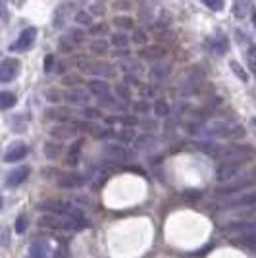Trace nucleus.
Masks as SVG:
<instances>
[{
    "label": "nucleus",
    "mask_w": 256,
    "mask_h": 258,
    "mask_svg": "<svg viewBox=\"0 0 256 258\" xmlns=\"http://www.w3.org/2000/svg\"><path fill=\"white\" fill-rule=\"evenodd\" d=\"M39 226L48 227V229H81L83 227L74 218L60 214H43L39 218Z\"/></svg>",
    "instance_id": "f257e3e1"
},
{
    "label": "nucleus",
    "mask_w": 256,
    "mask_h": 258,
    "mask_svg": "<svg viewBox=\"0 0 256 258\" xmlns=\"http://www.w3.org/2000/svg\"><path fill=\"white\" fill-rule=\"evenodd\" d=\"M254 231H256V222H252V220H241V222H233V224L224 227L225 235L233 237L235 241L241 239V237L248 235V233H254Z\"/></svg>",
    "instance_id": "f03ea898"
},
{
    "label": "nucleus",
    "mask_w": 256,
    "mask_h": 258,
    "mask_svg": "<svg viewBox=\"0 0 256 258\" xmlns=\"http://www.w3.org/2000/svg\"><path fill=\"white\" fill-rule=\"evenodd\" d=\"M224 206H227V208H252V206H256V191L229 195L224 201Z\"/></svg>",
    "instance_id": "7ed1b4c3"
},
{
    "label": "nucleus",
    "mask_w": 256,
    "mask_h": 258,
    "mask_svg": "<svg viewBox=\"0 0 256 258\" xmlns=\"http://www.w3.org/2000/svg\"><path fill=\"white\" fill-rule=\"evenodd\" d=\"M239 172H241V164H237V162H222V164L218 166L216 177H218V181L229 183L237 177Z\"/></svg>",
    "instance_id": "20e7f679"
},
{
    "label": "nucleus",
    "mask_w": 256,
    "mask_h": 258,
    "mask_svg": "<svg viewBox=\"0 0 256 258\" xmlns=\"http://www.w3.org/2000/svg\"><path fill=\"white\" fill-rule=\"evenodd\" d=\"M248 156H250V151L246 147H239V145L227 147V149H224V151L220 152V158L224 162H237V164H241Z\"/></svg>",
    "instance_id": "39448f33"
},
{
    "label": "nucleus",
    "mask_w": 256,
    "mask_h": 258,
    "mask_svg": "<svg viewBox=\"0 0 256 258\" xmlns=\"http://www.w3.org/2000/svg\"><path fill=\"white\" fill-rule=\"evenodd\" d=\"M18 72H20V62L16 58L4 60L2 66H0V81L2 83H10L18 77Z\"/></svg>",
    "instance_id": "423d86ee"
},
{
    "label": "nucleus",
    "mask_w": 256,
    "mask_h": 258,
    "mask_svg": "<svg viewBox=\"0 0 256 258\" xmlns=\"http://www.w3.org/2000/svg\"><path fill=\"white\" fill-rule=\"evenodd\" d=\"M252 183H254L252 177H241V179H235V181L225 183L224 187H220L216 193L218 195H237V193H241L243 189H246V187H250Z\"/></svg>",
    "instance_id": "0eeeda50"
},
{
    "label": "nucleus",
    "mask_w": 256,
    "mask_h": 258,
    "mask_svg": "<svg viewBox=\"0 0 256 258\" xmlns=\"http://www.w3.org/2000/svg\"><path fill=\"white\" fill-rule=\"evenodd\" d=\"M83 185H85V177L79 175V173H64L58 179L60 189H77V187H83Z\"/></svg>",
    "instance_id": "6e6552de"
},
{
    "label": "nucleus",
    "mask_w": 256,
    "mask_h": 258,
    "mask_svg": "<svg viewBox=\"0 0 256 258\" xmlns=\"http://www.w3.org/2000/svg\"><path fill=\"white\" fill-rule=\"evenodd\" d=\"M27 152H29V149H27V145H25V143H14V145H10V149L6 151V154H4V160L6 162H20L27 156Z\"/></svg>",
    "instance_id": "1a4fd4ad"
},
{
    "label": "nucleus",
    "mask_w": 256,
    "mask_h": 258,
    "mask_svg": "<svg viewBox=\"0 0 256 258\" xmlns=\"http://www.w3.org/2000/svg\"><path fill=\"white\" fill-rule=\"evenodd\" d=\"M104 154L114 162H123L131 158V152L123 145H108L106 149H104Z\"/></svg>",
    "instance_id": "9d476101"
},
{
    "label": "nucleus",
    "mask_w": 256,
    "mask_h": 258,
    "mask_svg": "<svg viewBox=\"0 0 256 258\" xmlns=\"http://www.w3.org/2000/svg\"><path fill=\"white\" fill-rule=\"evenodd\" d=\"M35 37H37V29H35V27L23 29V31L20 33V37H18V43L14 44V48H18V50H27V48H31V44L35 43Z\"/></svg>",
    "instance_id": "9b49d317"
},
{
    "label": "nucleus",
    "mask_w": 256,
    "mask_h": 258,
    "mask_svg": "<svg viewBox=\"0 0 256 258\" xmlns=\"http://www.w3.org/2000/svg\"><path fill=\"white\" fill-rule=\"evenodd\" d=\"M48 243L44 239H37L29 247V252H27V258H48Z\"/></svg>",
    "instance_id": "f8f14e48"
},
{
    "label": "nucleus",
    "mask_w": 256,
    "mask_h": 258,
    "mask_svg": "<svg viewBox=\"0 0 256 258\" xmlns=\"http://www.w3.org/2000/svg\"><path fill=\"white\" fill-rule=\"evenodd\" d=\"M87 89L93 93V95H96V97L104 98L110 95V85H108L106 81H102V79H91L89 83H87Z\"/></svg>",
    "instance_id": "ddd939ff"
},
{
    "label": "nucleus",
    "mask_w": 256,
    "mask_h": 258,
    "mask_svg": "<svg viewBox=\"0 0 256 258\" xmlns=\"http://www.w3.org/2000/svg\"><path fill=\"white\" fill-rule=\"evenodd\" d=\"M27 175H29V168H27V166H22V168H16L14 172H10V175H8V179H6V183H8L10 187H18L20 183H23L25 179H27Z\"/></svg>",
    "instance_id": "4468645a"
},
{
    "label": "nucleus",
    "mask_w": 256,
    "mask_h": 258,
    "mask_svg": "<svg viewBox=\"0 0 256 258\" xmlns=\"http://www.w3.org/2000/svg\"><path fill=\"white\" fill-rule=\"evenodd\" d=\"M64 98L70 104H87L89 102V95H87L85 89H72L66 93Z\"/></svg>",
    "instance_id": "2eb2a0df"
},
{
    "label": "nucleus",
    "mask_w": 256,
    "mask_h": 258,
    "mask_svg": "<svg viewBox=\"0 0 256 258\" xmlns=\"http://www.w3.org/2000/svg\"><path fill=\"white\" fill-rule=\"evenodd\" d=\"M75 125H58V127L50 129V135L56 139H72L75 135Z\"/></svg>",
    "instance_id": "dca6fc26"
},
{
    "label": "nucleus",
    "mask_w": 256,
    "mask_h": 258,
    "mask_svg": "<svg viewBox=\"0 0 256 258\" xmlns=\"http://www.w3.org/2000/svg\"><path fill=\"white\" fill-rule=\"evenodd\" d=\"M16 102H18V98L14 93H10V91L0 93V110H10L12 106H16Z\"/></svg>",
    "instance_id": "f3484780"
},
{
    "label": "nucleus",
    "mask_w": 256,
    "mask_h": 258,
    "mask_svg": "<svg viewBox=\"0 0 256 258\" xmlns=\"http://www.w3.org/2000/svg\"><path fill=\"white\" fill-rule=\"evenodd\" d=\"M206 44H210V48H212L216 54H224L225 50H227V39H222V37L210 39V41H206Z\"/></svg>",
    "instance_id": "a211bd4d"
},
{
    "label": "nucleus",
    "mask_w": 256,
    "mask_h": 258,
    "mask_svg": "<svg viewBox=\"0 0 256 258\" xmlns=\"http://www.w3.org/2000/svg\"><path fill=\"white\" fill-rule=\"evenodd\" d=\"M60 152H62V147H60L58 143H46V145H44V154H46V158H50V160L58 158Z\"/></svg>",
    "instance_id": "6ab92c4d"
},
{
    "label": "nucleus",
    "mask_w": 256,
    "mask_h": 258,
    "mask_svg": "<svg viewBox=\"0 0 256 258\" xmlns=\"http://www.w3.org/2000/svg\"><path fill=\"white\" fill-rule=\"evenodd\" d=\"M248 0H235V6H233V14L237 18H245L246 12H248Z\"/></svg>",
    "instance_id": "aec40b11"
},
{
    "label": "nucleus",
    "mask_w": 256,
    "mask_h": 258,
    "mask_svg": "<svg viewBox=\"0 0 256 258\" xmlns=\"http://www.w3.org/2000/svg\"><path fill=\"white\" fill-rule=\"evenodd\" d=\"M239 245H243L245 248H250V250H256V231L254 233H248V235L237 239Z\"/></svg>",
    "instance_id": "412c9836"
},
{
    "label": "nucleus",
    "mask_w": 256,
    "mask_h": 258,
    "mask_svg": "<svg viewBox=\"0 0 256 258\" xmlns=\"http://www.w3.org/2000/svg\"><path fill=\"white\" fill-rule=\"evenodd\" d=\"M154 114H156L158 118H166V116L170 114V106H168V102H164V100H156V102H154Z\"/></svg>",
    "instance_id": "4be33fe9"
},
{
    "label": "nucleus",
    "mask_w": 256,
    "mask_h": 258,
    "mask_svg": "<svg viewBox=\"0 0 256 258\" xmlns=\"http://www.w3.org/2000/svg\"><path fill=\"white\" fill-rule=\"evenodd\" d=\"M110 43L114 44L116 48H125V46L129 44V39L125 37V35H121V33H116V35H112Z\"/></svg>",
    "instance_id": "5701e85b"
},
{
    "label": "nucleus",
    "mask_w": 256,
    "mask_h": 258,
    "mask_svg": "<svg viewBox=\"0 0 256 258\" xmlns=\"http://www.w3.org/2000/svg\"><path fill=\"white\" fill-rule=\"evenodd\" d=\"M116 137L119 141H123V143H129V141H133L137 135H135V129L133 127H125V129H121L119 133H116Z\"/></svg>",
    "instance_id": "b1692460"
},
{
    "label": "nucleus",
    "mask_w": 256,
    "mask_h": 258,
    "mask_svg": "<svg viewBox=\"0 0 256 258\" xmlns=\"http://www.w3.org/2000/svg\"><path fill=\"white\" fill-rule=\"evenodd\" d=\"M91 50L95 54H104L108 50V43L102 41V39H98V41H95V43L91 44Z\"/></svg>",
    "instance_id": "393cba45"
},
{
    "label": "nucleus",
    "mask_w": 256,
    "mask_h": 258,
    "mask_svg": "<svg viewBox=\"0 0 256 258\" xmlns=\"http://www.w3.org/2000/svg\"><path fill=\"white\" fill-rule=\"evenodd\" d=\"M204 6H208L212 12H220L224 8V0H203Z\"/></svg>",
    "instance_id": "a878e982"
},
{
    "label": "nucleus",
    "mask_w": 256,
    "mask_h": 258,
    "mask_svg": "<svg viewBox=\"0 0 256 258\" xmlns=\"http://www.w3.org/2000/svg\"><path fill=\"white\" fill-rule=\"evenodd\" d=\"M229 66H231V70L235 72V76L239 77L241 81H248V76H246V72L243 70V68H241V66L237 64V62H231Z\"/></svg>",
    "instance_id": "bb28decb"
},
{
    "label": "nucleus",
    "mask_w": 256,
    "mask_h": 258,
    "mask_svg": "<svg viewBox=\"0 0 256 258\" xmlns=\"http://www.w3.org/2000/svg\"><path fill=\"white\" fill-rule=\"evenodd\" d=\"M79 145H81V143H75L74 149L70 151V156H68V164H70V166H75V164H77V158H79Z\"/></svg>",
    "instance_id": "cd10ccee"
},
{
    "label": "nucleus",
    "mask_w": 256,
    "mask_h": 258,
    "mask_svg": "<svg viewBox=\"0 0 256 258\" xmlns=\"http://www.w3.org/2000/svg\"><path fill=\"white\" fill-rule=\"evenodd\" d=\"M147 41H149V37H147V33L143 31V29H135V31H133V43L145 44Z\"/></svg>",
    "instance_id": "c85d7f7f"
},
{
    "label": "nucleus",
    "mask_w": 256,
    "mask_h": 258,
    "mask_svg": "<svg viewBox=\"0 0 256 258\" xmlns=\"http://www.w3.org/2000/svg\"><path fill=\"white\" fill-rule=\"evenodd\" d=\"M46 114H48V118H58V119L68 118V110H64V108H58V110H48Z\"/></svg>",
    "instance_id": "c756f323"
},
{
    "label": "nucleus",
    "mask_w": 256,
    "mask_h": 258,
    "mask_svg": "<svg viewBox=\"0 0 256 258\" xmlns=\"http://www.w3.org/2000/svg\"><path fill=\"white\" fill-rule=\"evenodd\" d=\"M133 110H135L137 114H149L150 104L149 102H145V100H141V102H135V104H133Z\"/></svg>",
    "instance_id": "7c9ffc66"
},
{
    "label": "nucleus",
    "mask_w": 256,
    "mask_h": 258,
    "mask_svg": "<svg viewBox=\"0 0 256 258\" xmlns=\"http://www.w3.org/2000/svg\"><path fill=\"white\" fill-rule=\"evenodd\" d=\"M25 229H27V218L23 214L18 216V220H16V231H18V233H23Z\"/></svg>",
    "instance_id": "2f4dec72"
},
{
    "label": "nucleus",
    "mask_w": 256,
    "mask_h": 258,
    "mask_svg": "<svg viewBox=\"0 0 256 258\" xmlns=\"http://www.w3.org/2000/svg\"><path fill=\"white\" fill-rule=\"evenodd\" d=\"M75 22L81 23V25H91V16H89L87 12H79V14L75 16Z\"/></svg>",
    "instance_id": "473e14b6"
},
{
    "label": "nucleus",
    "mask_w": 256,
    "mask_h": 258,
    "mask_svg": "<svg viewBox=\"0 0 256 258\" xmlns=\"http://www.w3.org/2000/svg\"><path fill=\"white\" fill-rule=\"evenodd\" d=\"M116 93H117V97L123 98V100H129V98H131V93H129V89L125 85H117Z\"/></svg>",
    "instance_id": "72a5a7b5"
},
{
    "label": "nucleus",
    "mask_w": 256,
    "mask_h": 258,
    "mask_svg": "<svg viewBox=\"0 0 256 258\" xmlns=\"http://www.w3.org/2000/svg\"><path fill=\"white\" fill-rule=\"evenodd\" d=\"M114 22H116L117 27H123V29H131L133 27V22L129 18H116Z\"/></svg>",
    "instance_id": "f704fd0d"
},
{
    "label": "nucleus",
    "mask_w": 256,
    "mask_h": 258,
    "mask_svg": "<svg viewBox=\"0 0 256 258\" xmlns=\"http://www.w3.org/2000/svg\"><path fill=\"white\" fill-rule=\"evenodd\" d=\"M83 116L89 119H96V118H100V112H98L96 108H85V110H83Z\"/></svg>",
    "instance_id": "c9c22d12"
},
{
    "label": "nucleus",
    "mask_w": 256,
    "mask_h": 258,
    "mask_svg": "<svg viewBox=\"0 0 256 258\" xmlns=\"http://www.w3.org/2000/svg\"><path fill=\"white\" fill-rule=\"evenodd\" d=\"M152 74L158 77V79H162V77H166L168 74H170V70H168V66L162 70V66H156V68H152Z\"/></svg>",
    "instance_id": "e433bc0d"
},
{
    "label": "nucleus",
    "mask_w": 256,
    "mask_h": 258,
    "mask_svg": "<svg viewBox=\"0 0 256 258\" xmlns=\"http://www.w3.org/2000/svg\"><path fill=\"white\" fill-rule=\"evenodd\" d=\"M147 143H154V137H149V135H143V137H139L137 139V147H147Z\"/></svg>",
    "instance_id": "4c0bfd02"
},
{
    "label": "nucleus",
    "mask_w": 256,
    "mask_h": 258,
    "mask_svg": "<svg viewBox=\"0 0 256 258\" xmlns=\"http://www.w3.org/2000/svg\"><path fill=\"white\" fill-rule=\"evenodd\" d=\"M52 64H54V56H46V60H44V72H50L52 70Z\"/></svg>",
    "instance_id": "58836bf2"
},
{
    "label": "nucleus",
    "mask_w": 256,
    "mask_h": 258,
    "mask_svg": "<svg viewBox=\"0 0 256 258\" xmlns=\"http://www.w3.org/2000/svg\"><path fill=\"white\" fill-rule=\"evenodd\" d=\"M248 60H250L252 66L256 64V46H250V48H248Z\"/></svg>",
    "instance_id": "ea45409f"
},
{
    "label": "nucleus",
    "mask_w": 256,
    "mask_h": 258,
    "mask_svg": "<svg viewBox=\"0 0 256 258\" xmlns=\"http://www.w3.org/2000/svg\"><path fill=\"white\" fill-rule=\"evenodd\" d=\"M75 77H66V85H75Z\"/></svg>",
    "instance_id": "a19ab883"
},
{
    "label": "nucleus",
    "mask_w": 256,
    "mask_h": 258,
    "mask_svg": "<svg viewBox=\"0 0 256 258\" xmlns=\"http://www.w3.org/2000/svg\"><path fill=\"white\" fill-rule=\"evenodd\" d=\"M2 10H4V0H0V16H2Z\"/></svg>",
    "instance_id": "79ce46f5"
},
{
    "label": "nucleus",
    "mask_w": 256,
    "mask_h": 258,
    "mask_svg": "<svg viewBox=\"0 0 256 258\" xmlns=\"http://www.w3.org/2000/svg\"><path fill=\"white\" fill-rule=\"evenodd\" d=\"M252 23H254V27H256V12L252 14Z\"/></svg>",
    "instance_id": "37998d69"
},
{
    "label": "nucleus",
    "mask_w": 256,
    "mask_h": 258,
    "mask_svg": "<svg viewBox=\"0 0 256 258\" xmlns=\"http://www.w3.org/2000/svg\"><path fill=\"white\" fill-rule=\"evenodd\" d=\"M0 208H2V197H0Z\"/></svg>",
    "instance_id": "c03bdc74"
}]
</instances>
